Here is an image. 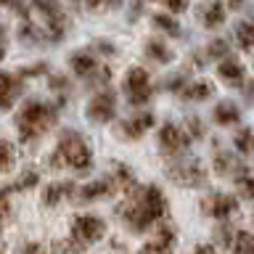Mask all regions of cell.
Instances as JSON below:
<instances>
[{"label":"cell","mask_w":254,"mask_h":254,"mask_svg":"<svg viewBox=\"0 0 254 254\" xmlns=\"http://www.w3.org/2000/svg\"><path fill=\"white\" fill-rule=\"evenodd\" d=\"M119 217L132 233H146L159 222H164L170 204L159 186H132L125 190V201L119 204Z\"/></svg>","instance_id":"cell-1"},{"label":"cell","mask_w":254,"mask_h":254,"mask_svg":"<svg viewBox=\"0 0 254 254\" xmlns=\"http://www.w3.org/2000/svg\"><path fill=\"white\" fill-rule=\"evenodd\" d=\"M56 119H59L56 106H51V103H45V101H29V103H24L19 117H16V127H19L21 140L32 143L43 132L51 130L56 125Z\"/></svg>","instance_id":"cell-2"},{"label":"cell","mask_w":254,"mask_h":254,"mask_svg":"<svg viewBox=\"0 0 254 254\" xmlns=\"http://www.w3.org/2000/svg\"><path fill=\"white\" fill-rule=\"evenodd\" d=\"M53 167H71L77 172H87L93 167V151L79 132L74 130H64L59 146H56L53 156H51Z\"/></svg>","instance_id":"cell-3"},{"label":"cell","mask_w":254,"mask_h":254,"mask_svg":"<svg viewBox=\"0 0 254 254\" xmlns=\"http://www.w3.org/2000/svg\"><path fill=\"white\" fill-rule=\"evenodd\" d=\"M167 178H170L175 186H183V188H198L206 183V170L198 159H190V156H183L178 162H172L167 167Z\"/></svg>","instance_id":"cell-4"},{"label":"cell","mask_w":254,"mask_h":254,"mask_svg":"<svg viewBox=\"0 0 254 254\" xmlns=\"http://www.w3.org/2000/svg\"><path fill=\"white\" fill-rule=\"evenodd\" d=\"M103 236H106V222L101 217H95V214H77V217L71 220L69 238H74L79 246H85V249L93 244H98Z\"/></svg>","instance_id":"cell-5"},{"label":"cell","mask_w":254,"mask_h":254,"mask_svg":"<svg viewBox=\"0 0 254 254\" xmlns=\"http://www.w3.org/2000/svg\"><path fill=\"white\" fill-rule=\"evenodd\" d=\"M125 90H127V101L132 106H143L148 103L151 98V79H148V71L143 66H132L125 77Z\"/></svg>","instance_id":"cell-6"},{"label":"cell","mask_w":254,"mask_h":254,"mask_svg":"<svg viewBox=\"0 0 254 254\" xmlns=\"http://www.w3.org/2000/svg\"><path fill=\"white\" fill-rule=\"evenodd\" d=\"M175 246H178V233H175V228L170 222H159L154 236L140 246L138 254H175Z\"/></svg>","instance_id":"cell-7"},{"label":"cell","mask_w":254,"mask_h":254,"mask_svg":"<svg viewBox=\"0 0 254 254\" xmlns=\"http://www.w3.org/2000/svg\"><path fill=\"white\" fill-rule=\"evenodd\" d=\"M114 114H117V93L109 90V87H103V90H98L90 98V103H87V117L98 125H106L114 119Z\"/></svg>","instance_id":"cell-8"},{"label":"cell","mask_w":254,"mask_h":254,"mask_svg":"<svg viewBox=\"0 0 254 254\" xmlns=\"http://www.w3.org/2000/svg\"><path fill=\"white\" fill-rule=\"evenodd\" d=\"M159 146L170 156H183L186 148L190 146V135L186 130H180L178 125H164L159 130Z\"/></svg>","instance_id":"cell-9"},{"label":"cell","mask_w":254,"mask_h":254,"mask_svg":"<svg viewBox=\"0 0 254 254\" xmlns=\"http://www.w3.org/2000/svg\"><path fill=\"white\" fill-rule=\"evenodd\" d=\"M201 209H204V214H209V217L230 220L238 212V201L230 193H212L201 201Z\"/></svg>","instance_id":"cell-10"},{"label":"cell","mask_w":254,"mask_h":254,"mask_svg":"<svg viewBox=\"0 0 254 254\" xmlns=\"http://www.w3.org/2000/svg\"><path fill=\"white\" fill-rule=\"evenodd\" d=\"M151 125H154V114H151V111H138L135 117L125 119V122H119V130H122L125 138L135 140V138H140V135L146 132Z\"/></svg>","instance_id":"cell-11"},{"label":"cell","mask_w":254,"mask_h":254,"mask_svg":"<svg viewBox=\"0 0 254 254\" xmlns=\"http://www.w3.org/2000/svg\"><path fill=\"white\" fill-rule=\"evenodd\" d=\"M19 93H21L19 79L13 74H8V71H0V111L11 109L16 98H19Z\"/></svg>","instance_id":"cell-12"},{"label":"cell","mask_w":254,"mask_h":254,"mask_svg":"<svg viewBox=\"0 0 254 254\" xmlns=\"http://www.w3.org/2000/svg\"><path fill=\"white\" fill-rule=\"evenodd\" d=\"M69 66L74 69V74L77 77H95V71H98L101 66L95 64V59H93V53H85V51H77L74 56L69 59Z\"/></svg>","instance_id":"cell-13"},{"label":"cell","mask_w":254,"mask_h":254,"mask_svg":"<svg viewBox=\"0 0 254 254\" xmlns=\"http://www.w3.org/2000/svg\"><path fill=\"white\" fill-rule=\"evenodd\" d=\"M114 186H111V180H95V183H87V186H82L77 190V198L79 201H95V198H103V196H109V193H114Z\"/></svg>","instance_id":"cell-14"},{"label":"cell","mask_w":254,"mask_h":254,"mask_svg":"<svg viewBox=\"0 0 254 254\" xmlns=\"http://www.w3.org/2000/svg\"><path fill=\"white\" fill-rule=\"evenodd\" d=\"M69 190H74V186H71V183H64V180L45 186V190H43V206H56L59 201H64V198L69 196Z\"/></svg>","instance_id":"cell-15"},{"label":"cell","mask_w":254,"mask_h":254,"mask_svg":"<svg viewBox=\"0 0 254 254\" xmlns=\"http://www.w3.org/2000/svg\"><path fill=\"white\" fill-rule=\"evenodd\" d=\"M217 74L225 79V82H230V85H241L244 82V66L236 59H225V61H222L217 66Z\"/></svg>","instance_id":"cell-16"},{"label":"cell","mask_w":254,"mask_h":254,"mask_svg":"<svg viewBox=\"0 0 254 254\" xmlns=\"http://www.w3.org/2000/svg\"><path fill=\"white\" fill-rule=\"evenodd\" d=\"M214 170H217V175H222V178H228V175L244 172V167L233 159V154H228V151H220V154L214 156Z\"/></svg>","instance_id":"cell-17"},{"label":"cell","mask_w":254,"mask_h":254,"mask_svg":"<svg viewBox=\"0 0 254 254\" xmlns=\"http://www.w3.org/2000/svg\"><path fill=\"white\" fill-rule=\"evenodd\" d=\"M230 254H254V233H246V230H236V238L230 244Z\"/></svg>","instance_id":"cell-18"},{"label":"cell","mask_w":254,"mask_h":254,"mask_svg":"<svg viewBox=\"0 0 254 254\" xmlns=\"http://www.w3.org/2000/svg\"><path fill=\"white\" fill-rule=\"evenodd\" d=\"M146 56H148V59H154V61H159V64H170L172 61L170 45L159 43V40H148V43H146Z\"/></svg>","instance_id":"cell-19"},{"label":"cell","mask_w":254,"mask_h":254,"mask_svg":"<svg viewBox=\"0 0 254 254\" xmlns=\"http://www.w3.org/2000/svg\"><path fill=\"white\" fill-rule=\"evenodd\" d=\"M11 186H3L0 188V230H3L13 217V206H11Z\"/></svg>","instance_id":"cell-20"},{"label":"cell","mask_w":254,"mask_h":254,"mask_svg":"<svg viewBox=\"0 0 254 254\" xmlns=\"http://www.w3.org/2000/svg\"><path fill=\"white\" fill-rule=\"evenodd\" d=\"M212 93H214L212 82H206V79H198V82H190L188 90L183 93V95H186V98H190V101H206Z\"/></svg>","instance_id":"cell-21"},{"label":"cell","mask_w":254,"mask_h":254,"mask_svg":"<svg viewBox=\"0 0 254 254\" xmlns=\"http://www.w3.org/2000/svg\"><path fill=\"white\" fill-rule=\"evenodd\" d=\"M214 122L217 125H233L238 122V109L230 101H222L217 109H214Z\"/></svg>","instance_id":"cell-22"},{"label":"cell","mask_w":254,"mask_h":254,"mask_svg":"<svg viewBox=\"0 0 254 254\" xmlns=\"http://www.w3.org/2000/svg\"><path fill=\"white\" fill-rule=\"evenodd\" d=\"M16 164V146L11 140L0 138V172H8Z\"/></svg>","instance_id":"cell-23"},{"label":"cell","mask_w":254,"mask_h":254,"mask_svg":"<svg viewBox=\"0 0 254 254\" xmlns=\"http://www.w3.org/2000/svg\"><path fill=\"white\" fill-rule=\"evenodd\" d=\"M236 40H238V45H241L244 51H249V48L254 45V24L252 21L236 24Z\"/></svg>","instance_id":"cell-24"},{"label":"cell","mask_w":254,"mask_h":254,"mask_svg":"<svg viewBox=\"0 0 254 254\" xmlns=\"http://www.w3.org/2000/svg\"><path fill=\"white\" fill-rule=\"evenodd\" d=\"M233 143H236V148L241 151V154H254V130H252V127L238 130L236 138H233Z\"/></svg>","instance_id":"cell-25"},{"label":"cell","mask_w":254,"mask_h":254,"mask_svg":"<svg viewBox=\"0 0 254 254\" xmlns=\"http://www.w3.org/2000/svg\"><path fill=\"white\" fill-rule=\"evenodd\" d=\"M225 21V5L222 3H212L209 8H206V13H204V27H220V24Z\"/></svg>","instance_id":"cell-26"},{"label":"cell","mask_w":254,"mask_h":254,"mask_svg":"<svg viewBox=\"0 0 254 254\" xmlns=\"http://www.w3.org/2000/svg\"><path fill=\"white\" fill-rule=\"evenodd\" d=\"M236 190L241 198H246V201H254V175H238Z\"/></svg>","instance_id":"cell-27"},{"label":"cell","mask_w":254,"mask_h":254,"mask_svg":"<svg viewBox=\"0 0 254 254\" xmlns=\"http://www.w3.org/2000/svg\"><path fill=\"white\" fill-rule=\"evenodd\" d=\"M53 252L56 254H85V246H79L74 238H59V241H53Z\"/></svg>","instance_id":"cell-28"},{"label":"cell","mask_w":254,"mask_h":254,"mask_svg":"<svg viewBox=\"0 0 254 254\" xmlns=\"http://www.w3.org/2000/svg\"><path fill=\"white\" fill-rule=\"evenodd\" d=\"M154 24H156L159 29L170 32L172 37H178V35H180V27H178V21H175L172 16H167V13H156V16H154Z\"/></svg>","instance_id":"cell-29"},{"label":"cell","mask_w":254,"mask_h":254,"mask_svg":"<svg viewBox=\"0 0 254 254\" xmlns=\"http://www.w3.org/2000/svg\"><path fill=\"white\" fill-rule=\"evenodd\" d=\"M214 236H217V244L222 249H230V244H233V238H236V228L233 225H220Z\"/></svg>","instance_id":"cell-30"},{"label":"cell","mask_w":254,"mask_h":254,"mask_svg":"<svg viewBox=\"0 0 254 254\" xmlns=\"http://www.w3.org/2000/svg\"><path fill=\"white\" fill-rule=\"evenodd\" d=\"M37 180H40V178H37V172H24L11 188H16V190H29V188H35V186H37Z\"/></svg>","instance_id":"cell-31"},{"label":"cell","mask_w":254,"mask_h":254,"mask_svg":"<svg viewBox=\"0 0 254 254\" xmlns=\"http://www.w3.org/2000/svg\"><path fill=\"white\" fill-rule=\"evenodd\" d=\"M209 56H212V59H222V61H225V59H228V45H225V40H214V43L209 45Z\"/></svg>","instance_id":"cell-32"},{"label":"cell","mask_w":254,"mask_h":254,"mask_svg":"<svg viewBox=\"0 0 254 254\" xmlns=\"http://www.w3.org/2000/svg\"><path fill=\"white\" fill-rule=\"evenodd\" d=\"M16 254H48V249L43 244H37V241H29V244H24L16 249Z\"/></svg>","instance_id":"cell-33"},{"label":"cell","mask_w":254,"mask_h":254,"mask_svg":"<svg viewBox=\"0 0 254 254\" xmlns=\"http://www.w3.org/2000/svg\"><path fill=\"white\" fill-rule=\"evenodd\" d=\"M188 135H193V138H201V135H204L201 119H196V117H190V119H188Z\"/></svg>","instance_id":"cell-34"},{"label":"cell","mask_w":254,"mask_h":254,"mask_svg":"<svg viewBox=\"0 0 254 254\" xmlns=\"http://www.w3.org/2000/svg\"><path fill=\"white\" fill-rule=\"evenodd\" d=\"M162 3L170 8L172 13H180V11H186V8H188V0H162Z\"/></svg>","instance_id":"cell-35"},{"label":"cell","mask_w":254,"mask_h":254,"mask_svg":"<svg viewBox=\"0 0 254 254\" xmlns=\"http://www.w3.org/2000/svg\"><path fill=\"white\" fill-rule=\"evenodd\" d=\"M193 254H217V246H212V244H198Z\"/></svg>","instance_id":"cell-36"},{"label":"cell","mask_w":254,"mask_h":254,"mask_svg":"<svg viewBox=\"0 0 254 254\" xmlns=\"http://www.w3.org/2000/svg\"><path fill=\"white\" fill-rule=\"evenodd\" d=\"M79 5H87V8H101V5H106V0H77Z\"/></svg>","instance_id":"cell-37"},{"label":"cell","mask_w":254,"mask_h":254,"mask_svg":"<svg viewBox=\"0 0 254 254\" xmlns=\"http://www.w3.org/2000/svg\"><path fill=\"white\" fill-rule=\"evenodd\" d=\"M106 3H109V5H111V8H117V5H119V3H122V0H106Z\"/></svg>","instance_id":"cell-38"},{"label":"cell","mask_w":254,"mask_h":254,"mask_svg":"<svg viewBox=\"0 0 254 254\" xmlns=\"http://www.w3.org/2000/svg\"><path fill=\"white\" fill-rule=\"evenodd\" d=\"M3 56H5V48H3V43H0V61H3Z\"/></svg>","instance_id":"cell-39"},{"label":"cell","mask_w":254,"mask_h":254,"mask_svg":"<svg viewBox=\"0 0 254 254\" xmlns=\"http://www.w3.org/2000/svg\"><path fill=\"white\" fill-rule=\"evenodd\" d=\"M230 5H241V0H230Z\"/></svg>","instance_id":"cell-40"},{"label":"cell","mask_w":254,"mask_h":254,"mask_svg":"<svg viewBox=\"0 0 254 254\" xmlns=\"http://www.w3.org/2000/svg\"><path fill=\"white\" fill-rule=\"evenodd\" d=\"M0 3H3V5H8V3H13V0H0Z\"/></svg>","instance_id":"cell-41"},{"label":"cell","mask_w":254,"mask_h":254,"mask_svg":"<svg viewBox=\"0 0 254 254\" xmlns=\"http://www.w3.org/2000/svg\"><path fill=\"white\" fill-rule=\"evenodd\" d=\"M0 254H3V244H0Z\"/></svg>","instance_id":"cell-42"}]
</instances>
